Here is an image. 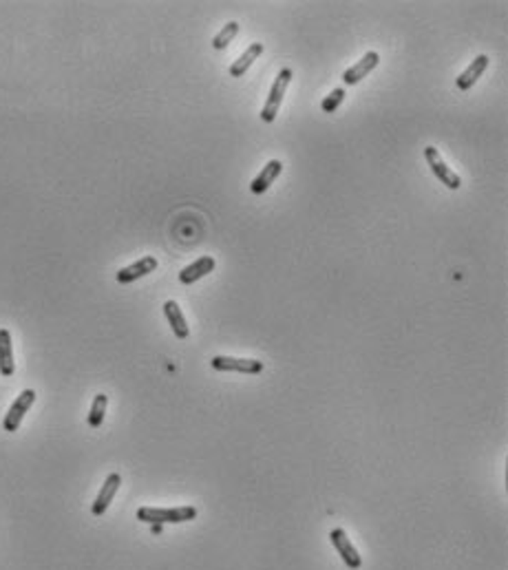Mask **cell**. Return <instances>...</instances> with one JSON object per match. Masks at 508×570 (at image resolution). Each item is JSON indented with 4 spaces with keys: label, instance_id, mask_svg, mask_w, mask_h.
Returning a JSON list of instances; mask_svg holds the SVG:
<instances>
[{
    "label": "cell",
    "instance_id": "7c38bea8",
    "mask_svg": "<svg viewBox=\"0 0 508 570\" xmlns=\"http://www.w3.org/2000/svg\"><path fill=\"white\" fill-rule=\"evenodd\" d=\"M486 69H488V56H486V54H482V56H477L475 60H471V64L466 67V71L458 75V80H455V84H458L460 91H468V88H471V86L479 80L482 75H484Z\"/></svg>",
    "mask_w": 508,
    "mask_h": 570
},
{
    "label": "cell",
    "instance_id": "ac0fdd59",
    "mask_svg": "<svg viewBox=\"0 0 508 570\" xmlns=\"http://www.w3.org/2000/svg\"><path fill=\"white\" fill-rule=\"evenodd\" d=\"M343 100H345V88L338 86V88H334L332 93L321 102V109H323L325 113H334L338 107L343 105Z\"/></svg>",
    "mask_w": 508,
    "mask_h": 570
},
{
    "label": "cell",
    "instance_id": "ba28073f",
    "mask_svg": "<svg viewBox=\"0 0 508 570\" xmlns=\"http://www.w3.org/2000/svg\"><path fill=\"white\" fill-rule=\"evenodd\" d=\"M157 270V259L155 256H144V259H139V261L131 263V265H126L122 268L120 272H117V283H133L141 277H146L151 275V272Z\"/></svg>",
    "mask_w": 508,
    "mask_h": 570
},
{
    "label": "cell",
    "instance_id": "30bf717a",
    "mask_svg": "<svg viewBox=\"0 0 508 570\" xmlns=\"http://www.w3.org/2000/svg\"><path fill=\"white\" fill-rule=\"evenodd\" d=\"M217 261L213 256H199L197 261H192L190 265H186L184 270L179 272V281L184 283V285H192V283H197L199 279H203L206 275H210V272L215 270Z\"/></svg>",
    "mask_w": 508,
    "mask_h": 570
},
{
    "label": "cell",
    "instance_id": "8992f818",
    "mask_svg": "<svg viewBox=\"0 0 508 570\" xmlns=\"http://www.w3.org/2000/svg\"><path fill=\"white\" fill-rule=\"evenodd\" d=\"M36 403V392L33 390H24L14 403H11L9 411L5 413V420H3V426L5 431H18V426L24 418V413L31 409V405Z\"/></svg>",
    "mask_w": 508,
    "mask_h": 570
},
{
    "label": "cell",
    "instance_id": "9c48e42d",
    "mask_svg": "<svg viewBox=\"0 0 508 570\" xmlns=\"http://www.w3.org/2000/svg\"><path fill=\"white\" fill-rule=\"evenodd\" d=\"M122 484V475L120 473H111L107 480H104L102 488H100V493L93 502V507H91V511H93V515H104L109 509V504L113 502L115 493H117V488H120Z\"/></svg>",
    "mask_w": 508,
    "mask_h": 570
},
{
    "label": "cell",
    "instance_id": "52a82bcc",
    "mask_svg": "<svg viewBox=\"0 0 508 570\" xmlns=\"http://www.w3.org/2000/svg\"><path fill=\"white\" fill-rule=\"evenodd\" d=\"M378 64H380V56H378V51H367V54H364L354 67H349V69H345V73H343V82L347 84V86H354V84H358L360 80H364V77H367Z\"/></svg>",
    "mask_w": 508,
    "mask_h": 570
},
{
    "label": "cell",
    "instance_id": "d6986e66",
    "mask_svg": "<svg viewBox=\"0 0 508 570\" xmlns=\"http://www.w3.org/2000/svg\"><path fill=\"white\" fill-rule=\"evenodd\" d=\"M153 526V533H162V524H151Z\"/></svg>",
    "mask_w": 508,
    "mask_h": 570
},
{
    "label": "cell",
    "instance_id": "277c9868",
    "mask_svg": "<svg viewBox=\"0 0 508 570\" xmlns=\"http://www.w3.org/2000/svg\"><path fill=\"white\" fill-rule=\"evenodd\" d=\"M330 541H332V546L336 548V553L341 555V560L345 562L347 568L351 570H358L362 566V557L360 553L356 550V546L351 544V539L347 537V533L343 528H334L332 533H330Z\"/></svg>",
    "mask_w": 508,
    "mask_h": 570
},
{
    "label": "cell",
    "instance_id": "3957f363",
    "mask_svg": "<svg viewBox=\"0 0 508 570\" xmlns=\"http://www.w3.org/2000/svg\"><path fill=\"white\" fill-rule=\"evenodd\" d=\"M424 157H426L429 168H431V173H433L447 188L458 190V188L462 186V179H460L458 175H455V173L451 171V168L445 164V160H442V155L438 153L436 146H426V148H424Z\"/></svg>",
    "mask_w": 508,
    "mask_h": 570
},
{
    "label": "cell",
    "instance_id": "4fadbf2b",
    "mask_svg": "<svg viewBox=\"0 0 508 570\" xmlns=\"http://www.w3.org/2000/svg\"><path fill=\"white\" fill-rule=\"evenodd\" d=\"M164 314H166L168 323H171V328H173V332H175L177 339H179V341H186V339H188V334H190V330H188L186 316H184V312H181V307L177 305V301H166V303H164Z\"/></svg>",
    "mask_w": 508,
    "mask_h": 570
},
{
    "label": "cell",
    "instance_id": "7a4b0ae2",
    "mask_svg": "<svg viewBox=\"0 0 508 570\" xmlns=\"http://www.w3.org/2000/svg\"><path fill=\"white\" fill-rule=\"evenodd\" d=\"M292 77H294V73H292V69H288V67L279 71L275 84H272V88H270V95H268V100H265V105H263V109H261V120H263L265 124H272V122L277 120V113H279V109H281L283 95H285V91H288V86H290V82H292Z\"/></svg>",
    "mask_w": 508,
    "mask_h": 570
},
{
    "label": "cell",
    "instance_id": "9a60e30c",
    "mask_svg": "<svg viewBox=\"0 0 508 570\" xmlns=\"http://www.w3.org/2000/svg\"><path fill=\"white\" fill-rule=\"evenodd\" d=\"M16 365H14V349H11V334L9 330L0 328V373L9 378L14 376Z\"/></svg>",
    "mask_w": 508,
    "mask_h": 570
},
{
    "label": "cell",
    "instance_id": "2e32d148",
    "mask_svg": "<svg viewBox=\"0 0 508 570\" xmlns=\"http://www.w3.org/2000/svg\"><path fill=\"white\" fill-rule=\"evenodd\" d=\"M107 405H109V398L107 394H98L93 398V405H91V411H88V424L98 429V426L104 422V413H107Z\"/></svg>",
    "mask_w": 508,
    "mask_h": 570
},
{
    "label": "cell",
    "instance_id": "5bb4252c",
    "mask_svg": "<svg viewBox=\"0 0 508 570\" xmlns=\"http://www.w3.org/2000/svg\"><path fill=\"white\" fill-rule=\"evenodd\" d=\"M261 54H263V45L261 43H252L237 60L230 64V75L232 77H241L259 60V56H261Z\"/></svg>",
    "mask_w": 508,
    "mask_h": 570
},
{
    "label": "cell",
    "instance_id": "5b68a950",
    "mask_svg": "<svg viewBox=\"0 0 508 570\" xmlns=\"http://www.w3.org/2000/svg\"><path fill=\"white\" fill-rule=\"evenodd\" d=\"M217 371H234V373H261L263 362L254 358H234V356H215L210 360Z\"/></svg>",
    "mask_w": 508,
    "mask_h": 570
},
{
    "label": "cell",
    "instance_id": "8fae6325",
    "mask_svg": "<svg viewBox=\"0 0 508 570\" xmlns=\"http://www.w3.org/2000/svg\"><path fill=\"white\" fill-rule=\"evenodd\" d=\"M281 171H283V164H281L279 160H270V162L261 168V173H259V175L252 179L250 188H252L254 195H263V192L277 181V177L281 175Z\"/></svg>",
    "mask_w": 508,
    "mask_h": 570
},
{
    "label": "cell",
    "instance_id": "6da1fadb",
    "mask_svg": "<svg viewBox=\"0 0 508 570\" xmlns=\"http://www.w3.org/2000/svg\"><path fill=\"white\" fill-rule=\"evenodd\" d=\"M197 517V509L194 507H177V509H153V507H141L137 511V520L146 524H181L190 522Z\"/></svg>",
    "mask_w": 508,
    "mask_h": 570
},
{
    "label": "cell",
    "instance_id": "e0dca14e",
    "mask_svg": "<svg viewBox=\"0 0 508 570\" xmlns=\"http://www.w3.org/2000/svg\"><path fill=\"white\" fill-rule=\"evenodd\" d=\"M237 33H239V22H228V24H224V29H221L217 36H215V40H213V47L215 49H226L234 38H237Z\"/></svg>",
    "mask_w": 508,
    "mask_h": 570
}]
</instances>
